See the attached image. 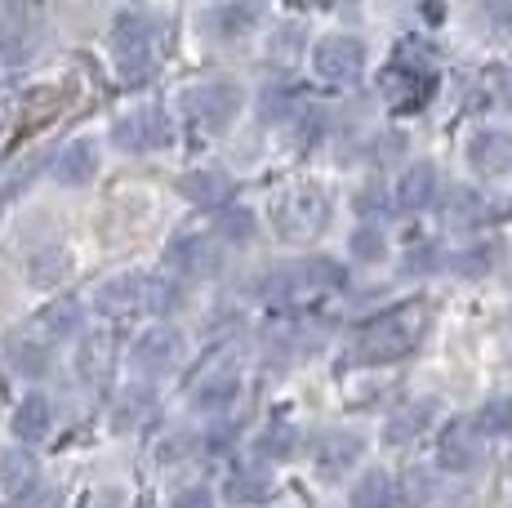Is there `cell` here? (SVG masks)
Instances as JSON below:
<instances>
[{"mask_svg": "<svg viewBox=\"0 0 512 508\" xmlns=\"http://www.w3.org/2000/svg\"><path fill=\"white\" fill-rule=\"evenodd\" d=\"M174 508H214V500H210V491H205V486H192V491H179Z\"/></svg>", "mask_w": 512, "mask_h": 508, "instance_id": "d6a6232c", "label": "cell"}, {"mask_svg": "<svg viewBox=\"0 0 512 508\" xmlns=\"http://www.w3.org/2000/svg\"><path fill=\"white\" fill-rule=\"evenodd\" d=\"M0 491L14 504L41 491V464H36V455L27 446H5L0 451Z\"/></svg>", "mask_w": 512, "mask_h": 508, "instance_id": "30bf717a", "label": "cell"}, {"mask_svg": "<svg viewBox=\"0 0 512 508\" xmlns=\"http://www.w3.org/2000/svg\"><path fill=\"white\" fill-rule=\"evenodd\" d=\"M183 197L196 201V205H210V210H219V205H228V192L232 183L223 179L219 170H201V174H187V179L179 183Z\"/></svg>", "mask_w": 512, "mask_h": 508, "instance_id": "ac0fdd59", "label": "cell"}, {"mask_svg": "<svg viewBox=\"0 0 512 508\" xmlns=\"http://www.w3.org/2000/svg\"><path fill=\"white\" fill-rule=\"evenodd\" d=\"M9 428H14L18 446H36L49 437V428H54V406H49L45 393H27L23 402L14 406V419H9Z\"/></svg>", "mask_w": 512, "mask_h": 508, "instance_id": "4fadbf2b", "label": "cell"}, {"mask_svg": "<svg viewBox=\"0 0 512 508\" xmlns=\"http://www.w3.org/2000/svg\"><path fill=\"white\" fill-rule=\"evenodd\" d=\"M5 361H9V366H14L23 379H41L54 357H49V344H45V339L14 335V339L5 344Z\"/></svg>", "mask_w": 512, "mask_h": 508, "instance_id": "9a60e30c", "label": "cell"}, {"mask_svg": "<svg viewBox=\"0 0 512 508\" xmlns=\"http://www.w3.org/2000/svg\"><path fill=\"white\" fill-rule=\"evenodd\" d=\"M312 67H317V76L326 85L348 90V85H357L361 76H366V45H361L357 36H326V41L312 50Z\"/></svg>", "mask_w": 512, "mask_h": 508, "instance_id": "277c9868", "label": "cell"}, {"mask_svg": "<svg viewBox=\"0 0 512 508\" xmlns=\"http://www.w3.org/2000/svg\"><path fill=\"white\" fill-rule=\"evenodd\" d=\"M472 433H486V437H499V433H512V397H495L477 410L472 419Z\"/></svg>", "mask_w": 512, "mask_h": 508, "instance_id": "cb8c5ba5", "label": "cell"}, {"mask_svg": "<svg viewBox=\"0 0 512 508\" xmlns=\"http://www.w3.org/2000/svg\"><path fill=\"white\" fill-rule=\"evenodd\" d=\"M343 281V272L330 259H312V263H290V268L272 272L263 281V295L272 304H303V299H317L321 290H334Z\"/></svg>", "mask_w": 512, "mask_h": 508, "instance_id": "3957f363", "label": "cell"}, {"mask_svg": "<svg viewBox=\"0 0 512 508\" xmlns=\"http://www.w3.org/2000/svg\"><path fill=\"white\" fill-rule=\"evenodd\" d=\"M236 393H241L236 375H214V379H205V384L192 393V406L196 410H223L228 402H236Z\"/></svg>", "mask_w": 512, "mask_h": 508, "instance_id": "7402d4cb", "label": "cell"}, {"mask_svg": "<svg viewBox=\"0 0 512 508\" xmlns=\"http://www.w3.org/2000/svg\"><path fill=\"white\" fill-rule=\"evenodd\" d=\"M432 197H437V174H432V165L406 170V179H401V188H397L401 210H423V205H432Z\"/></svg>", "mask_w": 512, "mask_h": 508, "instance_id": "d6986e66", "label": "cell"}, {"mask_svg": "<svg viewBox=\"0 0 512 508\" xmlns=\"http://www.w3.org/2000/svg\"><path fill=\"white\" fill-rule=\"evenodd\" d=\"M112 143L130 156H147L170 143V121H165L161 107H134L112 125Z\"/></svg>", "mask_w": 512, "mask_h": 508, "instance_id": "52a82bcc", "label": "cell"}, {"mask_svg": "<svg viewBox=\"0 0 512 508\" xmlns=\"http://www.w3.org/2000/svg\"><path fill=\"white\" fill-rule=\"evenodd\" d=\"M419 330H423V312L419 308H392V312H383L379 321H370V326L357 335V357H366V361L406 357L410 348L419 344Z\"/></svg>", "mask_w": 512, "mask_h": 508, "instance_id": "7a4b0ae2", "label": "cell"}, {"mask_svg": "<svg viewBox=\"0 0 512 508\" xmlns=\"http://www.w3.org/2000/svg\"><path fill=\"white\" fill-rule=\"evenodd\" d=\"M183 112L205 130H228L232 116L241 112V90L232 81H196L183 94Z\"/></svg>", "mask_w": 512, "mask_h": 508, "instance_id": "5b68a950", "label": "cell"}, {"mask_svg": "<svg viewBox=\"0 0 512 508\" xmlns=\"http://www.w3.org/2000/svg\"><path fill=\"white\" fill-rule=\"evenodd\" d=\"M90 508H125V504H121V495H98Z\"/></svg>", "mask_w": 512, "mask_h": 508, "instance_id": "d590c367", "label": "cell"}, {"mask_svg": "<svg viewBox=\"0 0 512 508\" xmlns=\"http://www.w3.org/2000/svg\"><path fill=\"white\" fill-rule=\"evenodd\" d=\"M81 304L76 299H54L41 317H36V326H41V335H45V344L49 339H72L76 330H81Z\"/></svg>", "mask_w": 512, "mask_h": 508, "instance_id": "e0dca14e", "label": "cell"}, {"mask_svg": "<svg viewBox=\"0 0 512 508\" xmlns=\"http://www.w3.org/2000/svg\"><path fill=\"white\" fill-rule=\"evenodd\" d=\"M63 272H67V259L58 250L36 254V259H32V281H36V286H49V281H58Z\"/></svg>", "mask_w": 512, "mask_h": 508, "instance_id": "f1b7e54d", "label": "cell"}, {"mask_svg": "<svg viewBox=\"0 0 512 508\" xmlns=\"http://www.w3.org/2000/svg\"><path fill=\"white\" fill-rule=\"evenodd\" d=\"M219 237H228L236 241V246H245V241L254 237V214L245 210V205H223V214H219Z\"/></svg>", "mask_w": 512, "mask_h": 508, "instance_id": "4316f807", "label": "cell"}, {"mask_svg": "<svg viewBox=\"0 0 512 508\" xmlns=\"http://www.w3.org/2000/svg\"><path fill=\"white\" fill-rule=\"evenodd\" d=\"M330 219V205L317 188H290L281 192V201L272 205V223L285 237H317Z\"/></svg>", "mask_w": 512, "mask_h": 508, "instance_id": "8992f818", "label": "cell"}, {"mask_svg": "<svg viewBox=\"0 0 512 508\" xmlns=\"http://www.w3.org/2000/svg\"><path fill=\"white\" fill-rule=\"evenodd\" d=\"M219 259L223 254L214 237H179L165 250V263L174 272H183V277H210V272H219Z\"/></svg>", "mask_w": 512, "mask_h": 508, "instance_id": "8fae6325", "label": "cell"}, {"mask_svg": "<svg viewBox=\"0 0 512 508\" xmlns=\"http://www.w3.org/2000/svg\"><path fill=\"white\" fill-rule=\"evenodd\" d=\"M472 455H477V446H472V424L450 428L446 442H441V464L446 468H472Z\"/></svg>", "mask_w": 512, "mask_h": 508, "instance_id": "d4e9b609", "label": "cell"}, {"mask_svg": "<svg viewBox=\"0 0 512 508\" xmlns=\"http://www.w3.org/2000/svg\"><path fill=\"white\" fill-rule=\"evenodd\" d=\"M352 508H397V486L388 473H366L352 491Z\"/></svg>", "mask_w": 512, "mask_h": 508, "instance_id": "ffe728a7", "label": "cell"}, {"mask_svg": "<svg viewBox=\"0 0 512 508\" xmlns=\"http://www.w3.org/2000/svg\"><path fill=\"white\" fill-rule=\"evenodd\" d=\"M468 161L477 174L495 179V174H508L512 170V134L504 130H477L468 139Z\"/></svg>", "mask_w": 512, "mask_h": 508, "instance_id": "7c38bea8", "label": "cell"}, {"mask_svg": "<svg viewBox=\"0 0 512 508\" xmlns=\"http://www.w3.org/2000/svg\"><path fill=\"white\" fill-rule=\"evenodd\" d=\"M228 486H232V500H241V504H263L272 495V482L263 468H236Z\"/></svg>", "mask_w": 512, "mask_h": 508, "instance_id": "603a6c76", "label": "cell"}, {"mask_svg": "<svg viewBox=\"0 0 512 508\" xmlns=\"http://www.w3.org/2000/svg\"><path fill=\"white\" fill-rule=\"evenodd\" d=\"M18 508H58V500L45 491H36V495H27V500H18Z\"/></svg>", "mask_w": 512, "mask_h": 508, "instance_id": "e575fe53", "label": "cell"}, {"mask_svg": "<svg viewBox=\"0 0 512 508\" xmlns=\"http://www.w3.org/2000/svg\"><path fill=\"white\" fill-rule=\"evenodd\" d=\"M259 451H272V459H290L294 455V433L290 428H277V433H268L259 442Z\"/></svg>", "mask_w": 512, "mask_h": 508, "instance_id": "1f68e13d", "label": "cell"}, {"mask_svg": "<svg viewBox=\"0 0 512 508\" xmlns=\"http://www.w3.org/2000/svg\"><path fill=\"white\" fill-rule=\"evenodd\" d=\"M76 366H81V375L90 379V384H103L107 366H112V348H107V339H85V348L76 353Z\"/></svg>", "mask_w": 512, "mask_h": 508, "instance_id": "484cf974", "label": "cell"}, {"mask_svg": "<svg viewBox=\"0 0 512 508\" xmlns=\"http://www.w3.org/2000/svg\"><path fill=\"white\" fill-rule=\"evenodd\" d=\"M94 174H98V148L90 139L67 143V148L54 156V179L63 183V188H85V183H94Z\"/></svg>", "mask_w": 512, "mask_h": 508, "instance_id": "5bb4252c", "label": "cell"}, {"mask_svg": "<svg viewBox=\"0 0 512 508\" xmlns=\"http://www.w3.org/2000/svg\"><path fill=\"white\" fill-rule=\"evenodd\" d=\"M94 308L107 317H130V312H147V277L143 272H121V277L103 281L94 295Z\"/></svg>", "mask_w": 512, "mask_h": 508, "instance_id": "9c48e42d", "label": "cell"}, {"mask_svg": "<svg viewBox=\"0 0 512 508\" xmlns=\"http://www.w3.org/2000/svg\"><path fill=\"white\" fill-rule=\"evenodd\" d=\"M179 357H183V339H179V330H170V326L143 330V335L134 339V348H130V366L139 370L143 379L170 375V370L179 366Z\"/></svg>", "mask_w": 512, "mask_h": 508, "instance_id": "ba28073f", "label": "cell"}, {"mask_svg": "<svg viewBox=\"0 0 512 508\" xmlns=\"http://www.w3.org/2000/svg\"><path fill=\"white\" fill-rule=\"evenodd\" d=\"M352 259H361V263L383 259V232L374 228V223H361V228L352 232Z\"/></svg>", "mask_w": 512, "mask_h": 508, "instance_id": "83f0119b", "label": "cell"}, {"mask_svg": "<svg viewBox=\"0 0 512 508\" xmlns=\"http://www.w3.org/2000/svg\"><path fill=\"white\" fill-rule=\"evenodd\" d=\"M423 415H428L423 406H415V410H401V415L388 424V437H392V442H406L410 433L419 437V433H423Z\"/></svg>", "mask_w": 512, "mask_h": 508, "instance_id": "f546056e", "label": "cell"}, {"mask_svg": "<svg viewBox=\"0 0 512 508\" xmlns=\"http://www.w3.org/2000/svg\"><path fill=\"white\" fill-rule=\"evenodd\" d=\"M112 54H116L121 76H130V81L152 72L156 54H161V27H156V18L139 14V9H125L112 23Z\"/></svg>", "mask_w": 512, "mask_h": 508, "instance_id": "6da1fadb", "label": "cell"}, {"mask_svg": "<svg viewBox=\"0 0 512 508\" xmlns=\"http://www.w3.org/2000/svg\"><path fill=\"white\" fill-rule=\"evenodd\" d=\"M254 23H259V18H254V5H250V0H241V5H219V9H210V27H214L219 36H245Z\"/></svg>", "mask_w": 512, "mask_h": 508, "instance_id": "44dd1931", "label": "cell"}, {"mask_svg": "<svg viewBox=\"0 0 512 508\" xmlns=\"http://www.w3.org/2000/svg\"><path fill=\"white\" fill-rule=\"evenodd\" d=\"M147 410H152V397H147V393H130V397L121 402V415H116V424H121V428L143 424L139 415H147Z\"/></svg>", "mask_w": 512, "mask_h": 508, "instance_id": "4dcf8cb0", "label": "cell"}, {"mask_svg": "<svg viewBox=\"0 0 512 508\" xmlns=\"http://www.w3.org/2000/svg\"><path fill=\"white\" fill-rule=\"evenodd\" d=\"M481 14H490V23H512V0H481Z\"/></svg>", "mask_w": 512, "mask_h": 508, "instance_id": "836d02e7", "label": "cell"}, {"mask_svg": "<svg viewBox=\"0 0 512 508\" xmlns=\"http://www.w3.org/2000/svg\"><path fill=\"white\" fill-rule=\"evenodd\" d=\"M357 451H361V437L352 433H326L312 442V459H317L321 473H343L357 459Z\"/></svg>", "mask_w": 512, "mask_h": 508, "instance_id": "2e32d148", "label": "cell"}]
</instances>
